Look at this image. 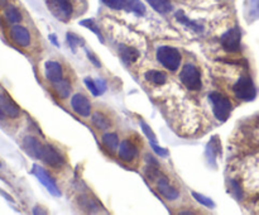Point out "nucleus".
Instances as JSON below:
<instances>
[{
	"label": "nucleus",
	"instance_id": "nucleus-1",
	"mask_svg": "<svg viewBox=\"0 0 259 215\" xmlns=\"http://www.w3.org/2000/svg\"><path fill=\"white\" fill-rule=\"evenodd\" d=\"M209 97L210 102H211L212 105V112H214L215 117H216L219 121L225 122L226 119L229 118V116H230L231 109H233L230 100L217 91L211 92Z\"/></svg>",
	"mask_w": 259,
	"mask_h": 215
},
{
	"label": "nucleus",
	"instance_id": "nucleus-2",
	"mask_svg": "<svg viewBox=\"0 0 259 215\" xmlns=\"http://www.w3.org/2000/svg\"><path fill=\"white\" fill-rule=\"evenodd\" d=\"M157 58L163 67L167 70L175 71L180 67L181 55L176 48L170 46H162L157 50Z\"/></svg>",
	"mask_w": 259,
	"mask_h": 215
},
{
	"label": "nucleus",
	"instance_id": "nucleus-3",
	"mask_svg": "<svg viewBox=\"0 0 259 215\" xmlns=\"http://www.w3.org/2000/svg\"><path fill=\"white\" fill-rule=\"evenodd\" d=\"M234 94L236 97L241 100H245V101H250L255 97L256 91L255 86H254L253 81H251L250 77L248 75H243L240 76V79L236 81V84L233 87Z\"/></svg>",
	"mask_w": 259,
	"mask_h": 215
},
{
	"label": "nucleus",
	"instance_id": "nucleus-4",
	"mask_svg": "<svg viewBox=\"0 0 259 215\" xmlns=\"http://www.w3.org/2000/svg\"><path fill=\"white\" fill-rule=\"evenodd\" d=\"M180 79L182 84L189 90L201 89V74L194 65H186L182 68L180 74Z\"/></svg>",
	"mask_w": 259,
	"mask_h": 215
},
{
	"label": "nucleus",
	"instance_id": "nucleus-5",
	"mask_svg": "<svg viewBox=\"0 0 259 215\" xmlns=\"http://www.w3.org/2000/svg\"><path fill=\"white\" fill-rule=\"evenodd\" d=\"M48 9L57 19L67 22L72 14V6L70 0H47Z\"/></svg>",
	"mask_w": 259,
	"mask_h": 215
},
{
	"label": "nucleus",
	"instance_id": "nucleus-6",
	"mask_svg": "<svg viewBox=\"0 0 259 215\" xmlns=\"http://www.w3.org/2000/svg\"><path fill=\"white\" fill-rule=\"evenodd\" d=\"M240 31L235 27V28L229 29L226 33H224L220 42H221L224 50L229 51V52H238V51H240Z\"/></svg>",
	"mask_w": 259,
	"mask_h": 215
},
{
	"label": "nucleus",
	"instance_id": "nucleus-7",
	"mask_svg": "<svg viewBox=\"0 0 259 215\" xmlns=\"http://www.w3.org/2000/svg\"><path fill=\"white\" fill-rule=\"evenodd\" d=\"M0 111L4 114V117L8 118H18L21 114V109L17 105V102L8 96L7 94H0Z\"/></svg>",
	"mask_w": 259,
	"mask_h": 215
},
{
	"label": "nucleus",
	"instance_id": "nucleus-8",
	"mask_svg": "<svg viewBox=\"0 0 259 215\" xmlns=\"http://www.w3.org/2000/svg\"><path fill=\"white\" fill-rule=\"evenodd\" d=\"M33 173L36 175V177L38 178V180H40L43 185H45L46 189L50 191V194L55 195V196H60L61 192H60V190H58L57 185L55 184V181L52 180V177H51V176L48 175V173L46 172L42 167H40V166H33Z\"/></svg>",
	"mask_w": 259,
	"mask_h": 215
},
{
	"label": "nucleus",
	"instance_id": "nucleus-9",
	"mask_svg": "<svg viewBox=\"0 0 259 215\" xmlns=\"http://www.w3.org/2000/svg\"><path fill=\"white\" fill-rule=\"evenodd\" d=\"M156 184H157V189L158 191H160V194L162 195V196H165L167 200H176L180 196L177 190L170 184L168 178L165 177L163 175H158Z\"/></svg>",
	"mask_w": 259,
	"mask_h": 215
},
{
	"label": "nucleus",
	"instance_id": "nucleus-10",
	"mask_svg": "<svg viewBox=\"0 0 259 215\" xmlns=\"http://www.w3.org/2000/svg\"><path fill=\"white\" fill-rule=\"evenodd\" d=\"M11 38L14 43L21 47H28L31 45V34L28 29L22 26H13L11 29Z\"/></svg>",
	"mask_w": 259,
	"mask_h": 215
},
{
	"label": "nucleus",
	"instance_id": "nucleus-11",
	"mask_svg": "<svg viewBox=\"0 0 259 215\" xmlns=\"http://www.w3.org/2000/svg\"><path fill=\"white\" fill-rule=\"evenodd\" d=\"M71 106L75 113L81 117H90V113H91V104L84 95H75L71 100Z\"/></svg>",
	"mask_w": 259,
	"mask_h": 215
},
{
	"label": "nucleus",
	"instance_id": "nucleus-12",
	"mask_svg": "<svg viewBox=\"0 0 259 215\" xmlns=\"http://www.w3.org/2000/svg\"><path fill=\"white\" fill-rule=\"evenodd\" d=\"M23 147L24 151H26L31 157L36 158V160H41V158H42L43 145L38 141V139L34 138V137H26L23 141Z\"/></svg>",
	"mask_w": 259,
	"mask_h": 215
},
{
	"label": "nucleus",
	"instance_id": "nucleus-13",
	"mask_svg": "<svg viewBox=\"0 0 259 215\" xmlns=\"http://www.w3.org/2000/svg\"><path fill=\"white\" fill-rule=\"evenodd\" d=\"M41 160H43L47 165L52 166V167H58V166H61L63 163L62 156L50 145L43 146L42 158Z\"/></svg>",
	"mask_w": 259,
	"mask_h": 215
},
{
	"label": "nucleus",
	"instance_id": "nucleus-14",
	"mask_svg": "<svg viewBox=\"0 0 259 215\" xmlns=\"http://www.w3.org/2000/svg\"><path fill=\"white\" fill-rule=\"evenodd\" d=\"M137 153L138 152H137L136 146L129 141L121 142L120 146H119L118 148L119 158H120L121 161H124V162H132V161L137 157Z\"/></svg>",
	"mask_w": 259,
	"mask_h": 215
},
{
	"label": "nucleus",
	"instance_id": "nucleus-15",
	"mask_svg": "<svg viewBox=\"0 0 259 215\" xmlns=\"http://www.w3.org/2000/svg\"><path fill=\"white\" fill-rule=\"evenodd\" d=\"M46 77L53 84L61 81L62 80V67L60 63L56 61H48L46 63Z\"/></svg>",
	"mask_w": 259,
	"mask_h": 215
},
{
	"label": "nucleus",
	"instance_id": "nucleus-16",
	"mask_svg": "<svg viewBox=\"0 0 259 215\" xmlns=\"http://www.w3.org/2000/svg\"><path fill=\"white\" fill-rule=\"evenodd\" d=\"M119 55H120V57L123 58L125 62L133 63L138 60L141 53H139V51L136 50V48L129 47V46H125V45H121L119 46Z\"/></svg>",
	"mask_w": 259,
	"mask_h": 215
},
{
	"label": "nucleus",
	"instance_id": "nucleus-17",
	"mask_svg": "<svg viewBox=\"0 0 259 215\" xmlns=\"http://www.w3.org/2000/svg\"><path fill=\"white\" fill-rule=\"evenodd\" d=\"M102 145L110 151V152H115L119 148V139L115 133H106L102 136Z\"/></svg>",
	"mask_w": 259,
	"mask_h": 215
},
{
	"label": "nucleus",
	"instance_id": "nucleus-18",
	"mask_svg": "<svg viewBox=\"0 0 259 215\" xmlns=\"http://www.w3.org/2000/svg\"><path fill=\"white\" fill-rule=\"evenodd\" d=\"M148 4L155 9L158 13H168L171 11V3L170 0H147Z\"/></svg>",
	"mask_w": 259,
	"mask_h": 215
},
{
	"label": "nucleus",
	"instance_id": "nucleus-19",
	"mask_svg": "<svg viewBox=\"0 0 259 215\" xmlns=\"http://www.w3.org/2000/svg\"><path fill=\"white\" fill-rule=\"evenodd\" d=\"M146 77L148 81L153 82V84L156 85H163L166 82V80H167L166 74H163V72H161V71H157V70L148 71V72L146 74Z\"/></svg>",
	"mask_w": 259,
	"mask_h": 215
},
{
	"label": "nucleus",
	"instance_id": "nucleus-20",
	"mask_svg": "<svg viewBox=\"0 0 259 215\" xmlns=\"http://www.w3.org/2000/svg\"><path fill=\"white\" fill-rule=\"evenodd\" d=\"M6 18L9 23L16 24V23H19V22L22 21V14H21V12L16 8V7L9 6L8 8L6 9Z\"/></svg>",
	"mask_w": 259,
	"mask_h": 215
},
{
	"label": "nucleus",
	"instance_id": "nucleus-21",
	"mask_svg": "<svg viewBox=\"0 0 259 215\" xmlns=\"http://www.w3.org/2000/svg\"><path fill=\"white\" fill-rule=\"evenodd\" d=\"M126 9H128L129 12H133V13L138 14V16H143V14L146 13V7H144L139 0H128Z\"/></svg>",
	"mask_w": 259,
	"mask_h": 215
},
{
	"label": "nucleus",
	"instance_id": "nucleus-22",
	"mask_svg": "<svg viewBox=\"0 0 259 215\" xmlns=\"http://www.w3.org/2000/svg\"><path fill=\"white\" fill-rule=\"evenodd\" d=\"M55 89H56V91H57V94L60 95L62 99L68 97V95H70V91H71L70 84H68L67 81H65V80H61V81L56 82Z\"/></svg>",
	"mask_w": 259,
	"mask_h": 215
},
{
	"label": "nucleus",
	"instance_id": "nucleus-23",
	"mask_svg": "<svg viewBox=\"0 0 259 215\" xmlns=\"http://www.w3.org/2000/svg\"><path fill=\"white\" fill-rule=\"evenodd\" d=\"M176 18L178 19V22H181V23H183V24H186L187 27L192 28L194 31H196V32H201L202 31V28L199 26V24H196L195 22L190 21V19L187 18V17L185 16L182 12H177V13H176Z\"/></svg>",
	"mask_w": 259,
	"mask_h": 215
},
{
	"label": "nucleus",
	"instance_id": "nucleus-24",
	"mask_svg": "<svg viewBox=\"0 0 259 215\" xmlns=\"http://www.w3.org/2000/svg\"><path fill=\"white\" fill-rule=\"evenodd\" d=\"M92 123H94L95 127L99 129H106L109 128L110 126L109 121H107L104 116H101V114L99 113H95L94 116H92Z\"/></svg>",
	"mask_w": 259,
	"mask_h": 215
},
{
	"label": "nucleus",
	"instance_id": "nucleus-25",
	"mask_svg": "<svg viewBox=\"0 0 259 215\" xmlns=\"http://www.w3.org/2000/svg\"><path fill=\"white\" fill-rule=\"evenodd\" d=\"M102 3L111 9H123L128 4V0H102Z\"/></svg>",
	"mask_w": 259,
	"mask_h": 215
},
{
	"label": "nucleus",
	"instance_id": "nucleus-26",
	"mask_svg": "<svg viewBox=\"0 0 259 215\" xmlns=\"http://www.w3.org/2000/svg\"><path fill=\"white\" fill-rule=\"evenodd\" d=\"M81 26H85V27H86V28L91 29V31L94 32V33L97 36V38H99V40H100V42L104 43V38H102V36H101V32H100L99 28H97V27L95 26L94 22L89 21V19H87V21H82L81 22Z\"/></svg>",
	"mask_w": 259,
	"mask_h": 215
},
{
	"label": "nucleus",
	"instance_id": "nucleus-27",
	"mask_svg": "<svg viewBox=\"0 0 259 215\" xmlns=\"http://www.w3.org/2000/svg\"><path fill=\"white\" fill-rule=\"evenodd\" d=\"M192 195H194V197L196 199V201H199L200 204H202L204 206H207V207H214L215 206V204L212 202V200L209 199V197L204 196V195L197 194V192H192Z\"/></svg>",
	"mask_w": 259,
	"mask_h": 215
},
{
	"label": "nucleus",
	"instance_id": "nucleus-28",
	"mask_svg": "<svg viewBox=\"0 0 259 215\" xmlns=\"http://www.w3.org/2000/svg\"><path fill=\"white\" fill-rule=\"evenodd\" d=\"M141 126H142V129H143L144 134H146V136L148 137V139H150L151 142H156V141H157V137H156V134L153 133V131H152V129H151V127L148 126V124L144 123V122L142 121L141 122Z\"/></svg>",
	"mask_w": 259,
	"mask_h": 215
},
{
	"label": "nucleus",
	"instance_id": "nucleus-29",
	"mask_svg": "<svg viewBox=\"0 0 259 215\" xmlns=\"http://www.w3.org/2000/svg\"><path fill=\"white\" fill-rule=\"evenodd\" d=\"M85 84H86V86L89 87V90L91 91V94L94 95V96H99V95H101V94H100L99 89H97L96 82H95L94 80H91V79H89V77H87V79H85Z\"/></svg>",
	"mask_w": 259,
	"mask_h": 215
},
{
	"label": "nucleus",
	"instance_id": "nucleus-30",
	"mask_svg": "<svg viewBox=\"0 0 259 215\" xmlns=\"http://www.w3.org/2000/svg\"><path fill=\"white\" fill-rule=\"evenodd\" d=\"M151 147H152L153 151H155L158 156H161V157H167L168 156V151L165 150L163 147H160V146L156 145V142H151Z\"/></svg>",
	"mask_w": 259,
	"mask_h": 215
},
{
	"label": "nucleus",
	"instance_id": "nucleus-31",
	"mask_svg": "<svg viewBox=\"0 0 259 215\" xmlns=\"http://www.w3.org/2000/svg\"><path fill=\"white\" fill-rule=\"evenodd\" d=\"M67 41H68V43H70V46L72 48H76L77 46H79L80 43H81L80 38H77L76 36H75V34H72V33H68L67 34Z\"/></svg>",
	"mask_w": 259,
	"mask_h": 215
},
{
	"label": "nucleus",
	"instance_id": "nucleus-32",
	"mask_svg": "<svg viewBox=\"0 0 259 215\" xmlns=\"http://www.w3.org/2000/svg\"><path fill=\"white\" fill-rule=\"evenodd\" d=\"M96 86H97V89H99V91H100V94H102V92L105 91V89H106V85H105V82L102 81V80H96Z\"/></svg>",
	"mask_w": 259,
	"mask_h": 215
},
{
	"label": "nucleus",
	"instance_id": "nucleus-33",
	"mask_svg": "<svg viewBox=\"0 0 259 215\" xmlns=\"http://www.w3.org/2000/svg\"><path fill=\"white\" fill-rule=\"evenodd\" d=\"M87 55H89V60H91L92 62H94L95 65L97 66V67H100V62H99V61H96V58H95L92 55H90V53H87Z\"/></svg>",
	"mask_w": 259,
	"mask_h": 215
},
{
	"label": "nucleus",
	"instance_id": "nucleus-34",
	"mask_svg": "<svg viewBox=\"0 0 259 215\" xmlns=\"http://www.w3.org/2000/svg\"><path fill=\"white\" fill-rule=\"evenodd\" d=\"M7 3H8V0H0V7L4 8V7L7 6Z\"/></svg>",
	"mask_w": 259,
	"mask_h": 215
},
{
	"label": "nucleus",
	"instance_id": "nucleus-35",
	"mask_svg": "<svg viewBox=\"0 0 259 215\" xmlns=\"http://www.w3.org/2000/svg\"><path fill=\"white\" fill-rule=\"evenodd\" d=\"M3 118H4V114L2 113V111H0V121H2V119H3Z\"/></svg>",
	"mask_w": 259,
	"mask_h": 215
}]
</instances>
